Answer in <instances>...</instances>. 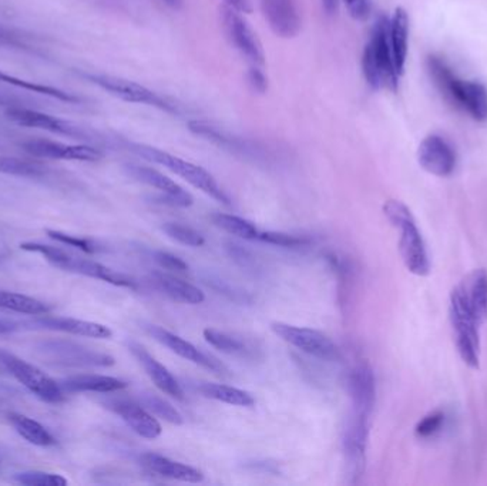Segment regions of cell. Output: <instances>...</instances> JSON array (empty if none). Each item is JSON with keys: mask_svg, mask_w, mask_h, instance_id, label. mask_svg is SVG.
<instances>
[{"mask_svg": "<svg viewBox=\"0 0 487 486\" xmlns=\"http://www.w3.org/2000/svg\"><path fill=\"white\" fill-rule=\"evenodd\" d=\"M146 330L157 342L167 347L175 355H178V357H181L189 362L197 364L206 369H210L214 374L228 375L230 369L218 358L213 357L211 354L201 351L200 348H197L189 341L181 338L180 335H175L174 332H170V331H167L158 325H147Z\"/></svg>", "mask_w": 487, "mask_h": 486, "instance_id": "obj_13", "label": "cell"}, {"mask_svg": "<svg viewBox=\"0 0 487 486\" xmlns=\"http://www.w3.org/2000/svg\"><path fill=\"white\" fill-rule=\"evenodd\" d=\"M20 248L25 251L42 254L50 264H53L54 267L61 268L64 271H70V272H76V274L86 275L90 278L100 279V281L109 282V284L116 285V287L137 289V282L131 277H129L123 272L115 271V270H112V268H109L100 262H97V261L71 255L61 248L42 244V243H23V244H20Z\"/></svg>", "mask_w": 487, "mask_h": 486, "instance_id": "obj_5", "label": "cell"}, {"mask_svg": "<svg viewBox=\"0 0 487 486\" xmlns=\"http://www.w3.org/2000/svg\"><path fill=\"white\" fill-rule=\"evenodd\" d=\"M18 483L26 486H66L69 482L59 473H49L42 470H26L15 475Z\"/></svg>", "mask_w": 487, "mask_h": 486, "instance_id": "obj_38", "label": "cell"}, {"mask_svg": "<svg viewBox=\"0 0 487 486\" xmlns=\"http://www.w3.org/2000/svg\"><path fill=\"white\" fill-rule=\"evenodd\" d=\"M9 421L16 432L29 444H33L36 446H50L56 444V439L42 424L26 415L11 414Z\"/></svg>", "mask_w": 487, "mask_h": 486, "instance_id": "obj_32", "label": "cell"}, {"mask_svg": "<svg viewBox=\"0 0 487 486\" xmlns=\"http://www.w3.org/2000/svg\"><path fill=\"white\" fill-rule=\"evenodd\" d=\"M151 281L161 293H164L167 297L177 303L199 306L206 301V294L199 287L192 285L175 275L156 271L151 274Z\"/></svg>", "mask_w": 487, "mask_h": 486, "instance_id": "obj_25", "label": "cell"}, {"mask_svg": "<svg viewBox=\"0 0 487 486\" xmlns=\"http://www.w3.org/2000/svg\"><path fill=\"white\" fill-rule=\"evenodd\" d=\"M224 5L234 8L241 13H251L252 12L251 0H224Z\"/></svg>", "mask_w": 487, "mask_h": 486, "instance_id": "obj_48", "label": "cell"}, {"mask_svg": "<svg viewBox=\"0 0 487 486\" xmlns=\"http://www.w3.org/2000/svg\"><path fill=\"white\" fill-rule=\"evenodd\" d=\"M206 341L217 348L218 351L228 354L250 358L254 354V349L248 345V342L242 337H237L234 334L217 330V328H206L203 331Z\"/></svg>", "mask_w": 487, "mask_h": 486, "instance_id": "obj_31", "label": "cell"}, {"mask_svg": "<svg viewBox=\"0 0 487 486\" xmlns=\"http://www.w3.org/2000/svg\"><path fill=\"white\" fill-rule=\"evenodd\" d=\"M140 462L150 472L168 478V479L181 480L187 483H199L204 480V473L200 469L189 466L182 462L172 461L160 453H154V452L143 453L140 455Z\"/></svg>", "mask_w": 487, "mask_h": 486, "instance_id": "obj_23", "label": "cell"}, {"mask_svg": "<svg viewBox=\"0 0 487 486\" xmlns=\"http://www.w3.org/2000/svg\"><path fill=\"white\" fill-rule=\"evenodd\" d=\"M445 422V414L442 411H435L426 415L419 421V424L415 428V434L419 438H429L440 431L442 425Z\"/></svg>", "mask_w": 487, "mask_h": 486, "instance_id": "obj_42", "label": "cell"}, {"mask_svg": "<svg viewBox=\"0 0 487 486\" xmlns=\"http://www.w3.org/2000/svg\"><path fill=\"white\" fill-rule=\"evenodd\" d=\"M0 364L43 403L59 404L64 401L66 393L63 391L60 382L54 381L36 365L5 349H0Z\"/></svg>", "mask_w": 487, "mask_h": 486, "instance_id": "obj_7", "label": "cell"}, {"mask_svg": "<svg viewBox=\"0 0 487 486\" xmlns=\"http://www.w3.org/2000/svg\"><path fill=\"white\" fill-rule=\"evenodd\" d=\"M163 231L174 241L187 245V247H203L206 243V238L201 233L194 230L189 226L180 224V223H165L163 226Z\"/></svg>", "mask_w": 487, "mask_h": 486, "instance_id": "obj_36", "label": "cell"}, {"mask_svg": "<svg viewBox=\"0 0 487 486\" xmlns=\"http://www.w3.org/2000/svg\"><path fill=\"white\" fill-rule=\"evenodd\" d=\"M153 260L163 268L168 271H175V272H185L188 271V264L182 261L180 257L167 253V251H153Z\"/></svg>", "mask_w": 487, "mask_h": 486, "instance_id": "obj_43", "label": "cell"}, {"mask_svg": "<svg viewBox=\"0 0 487 486\" xmlns=\"http://www.w3.org/2000/svg\"><path fill=\"white\" fill-rule=\"evenodd\" d=\"M369 415L352 412L344 432V452L351 482L359 480L366 465V448L369 438Z\"/></svg>", "mask_w": 487, "mask_h": 486, "instance_id": "obj_12", "label": "cell"}, {"mask_svg": "<svg viewBox=\"0 0 487 486\" xmlns=\"http://www.w3.org/2000/svg\"><path fill=\"white\" fill-rule=\"evenodd\" d=\"M46 234L56 240L57 243H61V244H66L69 247H74V248H78L80 251L83 253H87V254H93L97 251L95 245L86 240V238H80V237H76V236H70V234H66V233H61V231H56V230H46Z\"/></svg>", "mask_w": 487, "mask_h": 486, "instance_id": "obj_41", "label": "cell"}, {"mask_svg": "<svg viewBox=\"0 0 487 486\" xmlns=\"http://www.w3.org/2000/svg\"><path fill=\"white\" fill-rule=\"evenodd\" d=\"M454 289L479 324L483 325L487 320V271L483 268L473 270Z\"/></svg>", "mask_w": 487, "mask_h": 486, "instance_id": "obj_21", "label": "cell"}, {"mask_svg": "<svg viewBox=\"0 0 487 486\" xmlns=\"http://www.w3.org/2000/svg\"><path fill=\"white\" fill-rule=\"evenodd\" d=\"M0 108H5V110H6V109H12V108H30V106L25 105L23 100L18 99V97H15L9 93L0 91Z\"/></svg>", "mask_w": 487, "mask_h": 486, "instance_id": "obj_46", "label": "cell"}, {"mask_svg": "<svg viewBox=\"0 0 487 486\" xmlns=\"http://www.w3.org/2000/svg\"><path fill=\"white\" fill-rule=\"evenodd\" d=\"M163 2H164L168 8H171V9H174V11L181 9L182 5H184V0H163Z\"/></svg>", "mask_w": 487, "mask_h": 486, "instance_id": "obj_51", "label": "cell"}, {"mask_svg": "<svg viewBox=\"0 0 487 486\" xmlns=\"http://www.w3.org/2000/svg\"><path fill=\"white\" fill-rule=\"evenodd\" d=\"M428 69L439 90L453 105L477 122L487 120V88L483 84L459 79L446 62L436 56L428 57Z\"/></svg>", "mask_w": 487, "mask_h": 486, "instance_id": "obj_2", "label": "cell"}, {"mask_svg": "<svg viewBox=\"0 0 487 486\" xmlns=\"http://www.w3.org/2000/svg\"><path fill=\"white\" fill-rule=\"evenodd\" d=\"M0 83H5L9 86H13L16 88H22L30 93H36V94H43V96H49L52 99L60 100L63 103H69V105H78L81 103V99L78 96H76L74 93L61 90L59 87H53L49 84H42V83H36V81H29L20 77H16L13 74L5 73L0 70Z\"/></svg>", "mask_w": 487, "mask_h": 486, "instance_id": "obj_28", "label": "cell"}, {"mask_svg": "<svg viewBox=\"0 0 487 486\" xmlns=\"http://www.w3.org/2000/svg\"><path fill=\"white\" fill-rule=\"evenodd\" d=\"M346 388L353 411L370 417L376 403V381L373 369L368 362H359L349 371Z\"/></svg>", "mask_w": 487, "mask_h": 486, "instance_id": "obj_17", "label": "cell"}, {"mask_svg": "<svg viewBox=\"0 0 487 486\" xmlns=\"http://www.w3.org/2000/svg\"><path fill=\"white\" fill-rule=\"evenodd\" d=\"M225 251L228 253L231 260L235 264H238L241 268H244L247 271H252V272H255L258 270L257 257L248 248L242 247L241 244L234 243V241H228L225 244Z\"/></svg>", "mask_w": 487, "mask_h": 486, "instance_id": "obj_40", "label": "cell"}, {"mask_svg": "<svg viewBox=\"0 0 487 486\" xmlns=\"http://www.w3.org/2000/svg\"><path fill=\"white\" fill-rule=\"evenodd\" d=\"M339 4H341V0H322V8L327 15L332 16L338 12Z\"/></svg>", "mask_w": 487, "mask_h": 486, "instance_id": "obj_49", "label": "cell"}, {"mask_svg": "<svg viewBox=\"0 0 487 486\" xmlns=\"http://www.w3.org/2000/svg\"><path fill=\"white\" fill-rule=\"evenodd\" d=\"M258 240L271 245L291 248V250L304 248L311 244V240L304 236H295V234H288V233H281V231H262L258 234Z\"/></svg>", "mask_w": 487, "mask_h": 486, "instance_id": "obj_39", "label": "cell"}, {"mask_svg": "<svg viewBox=\"0 0 487 486\" xmlns=\"http://www.w3.org/2000/svg\"><path fill=\"white\" fill-rule=\"evenodd\" d=\"M362 70L366 81L376 90H398L399 73L389 42V19L380 16L372 28L370 37L363 49Z\"/></svg>", "mask_w": 487, "mask_h": 486, "instance_id": "obj_1", "label": "cell"}, {"mask_svg": "<svg viewBox=\"0 0 487 486\" xmlns=\"http://www.w3.org/2000/svg\"><path fill=\"white\" fill-rule=\"evenodd\" d=\"M409 16L404 8H398L392 21H389V42H391L395 66L399 74L404 73L408 57Z\"/></svg>", "mask_w": 487, "mask_h": 486, "instance_id": "obj_26", "label": "cell"}, {"mask_svg": "<svg viewBox=\"0 0 487 486\" xmlns=\"http://www.w3.org/2000/svg\"><path fill=\"white\" fill-rule=\"evenodd\" d=\"M0 310L39 317L49 314L52 308L37 299L0 289Z\"/></svg>", "mask_w": 487, "mask_h": 486, "instance_id": "obj_29", "label": "cell"}, {"mask_svg": "<svg viewBox=\"0 0 487 486\" xmlns=\"http://www.w3.org/2000/svg\"><path fill=\"white\" fill-rule=\"evenodd\" d=\"M32 40H36V37L32 33H28L16 28L0 25V46L2 47L19 49V50L35 53L36 50H35V45H32Z\"/></svg>", "mask_w": 487, "mask_h": 486, "instance_id": "obj_37", "label": "cell"}, {"mask_svg": "<svg viewBox=\"0 0 487 486\" xmlns=\"http://www.w3.org/2000/svg\"><path fill=\"white\" fill-rule=\"evenodd\" d=\"M140 401H141V405L147 411H150L153 415H156L157 418H160V420H163L171 425H182L184 424V418L178 412V410H175V407H172L167 400L161 398L160 395L146 394V395H141Z\"/></svg>", "mask_w": 487, "mask_h": 486, "instance_id": "obj_34", "label": "cell"}, {"mask_svg": "<svg viewBox=\"0 0 487 486\" xmlns=\"http://www.w3.org/2000/svg\"><path fill=\"white\" fill-rule=\"evenodd\" d=\"M349 15L356 21H366L370 15V0H341Z\"/></svg>", "mask_w": 487, "mask_h": 486, "instance_id": "obj_44", "label": "cell"}, {"mask_svg": "<svg viewBox=\"0 0 487 486\" xmlns=\"http://www.w3.org/2000/svg\"><path fill=\"white\" fill-rule=\"evenodd\" d=\"M35 324L45 330L66 332V334L86 337V338L109 340L113 337V331L103 324L77 320V318H69V317H52L47 314L39 316V318L35 320Z\"/></svg>", "mask_w": 487, "mask_h": 486, "instance_id": "obj_22", "label": "cell"}, {"mask_svg": "<svg viewBox=\"0 0 487 486\" xmlns=\"http://www.w3.org/2000/svg\"><path fill=\"white\" fill-rule=\"evenodd\" d=\"M383 214L399 231V253L405 267L415 275L426 277L430 272V261L416 220L406 204L399 200H387Z\"/></svg>", "mask_w": 487, "mask_h": 486, "instance_id": "obj_3", "label": "cell"}, {"mask_svg": "<svg viewBox=\"0 0 487 486\" xmlns=\"http://www.w3.org/2000/svg\"><path fill=\"white\" fill-rule=\"evenodd\" d=\"M129 349L161 393L178 401L184 400V391L175 376L163 364H160L141 344L131 341L129 342Z\"/></svg>", "mask_w": 487, "mask_h": 486, "instance_id": "obj_20", "label": "cell"}, {"mask_svg": "<svg viewBox=\"0 0 487 486\" xmlns=\"http://www.w3.org/2000/svg\"><path fill=\"white\" fill-rule=\"evenodd\" d=\"M0 173L23 178H45L50 174V168L39 160L0 156Z\"/></svg>", "mask_w": 487, "mask_h": 486, "instance_id": "obj_30", "label": "cell"}, {"mask_svg": "<svg viewBox=\"0 0 487 486\" xmlns=\"http://www.w3.org/2000/svg\"><path fill=\"white\" fill-rule=\"evenodd\" d=\"M418 160L423 170L438 177H447L456 167V153L440 136H428L419 146Z\"/></svg>", "mask_w": 487, "mask_h": 486, "instance_id": "obj_18", "label": "cell"}, {"mask_svg": "<svg viewBox=\"0 0 487 486\" xmlns=\"http://www.w3.org/2000/svg\"><path fill=\"white\" fill-rule=\"evenodd\" d=\"M203 278V282L206 285H209L211 289H214L216 293L227 297L228 300H231L233 303L235 304H240V306H244V304H250L251 303V297L245 293V291L240 289L238 287L230 284L228 281L220 278L218 275H214V274H210L207 272L206 275L201 277Z\"/></svg>", "mask_w": 487, "mask_h": 486, "instance_id": "obj_35", "label": "cell"}, {"mask_svg": "<svg viewBox=\"0 0 487 486\" xmlns=\"http://www.w3.org/2000/svg\"><path fill=\"white\" fill-rule=\"evenodd\" d=\"M449 316L454 332L457 352L462 361L470 368L477 369L480 364V335L481 327L470 310L466 307L460 296L453 288L449 301Z\"/></svg>", "mask_w": 487, "mask_h": 486, "instance_id": "obj_8", "label": "cell"}, {"mask_svg": "<svg viewBox=\"0 0 487 486\" xmlns=\"http://www.w3.org/2000/svg\"><path fill=\"white\" fill-rule=\"evenodd\" d=\"M247 80L251 88L259 94L268 90V79L259 66H252L247 73Z\"/></svg>", "mask_w": 487, "mask_h": 486, "instance_id": "obj_45", "label": "cell"}, {"mask_svg": "<svg viewBox=\"0 0 487 486\" xmlns=\"http://www.w3.org/2000/svg\"><path fill=\"white\" fill-rule=\"evenodd\" d=\"M16 330L15 324L13 323H9V321H4V320H0V335H4V334H9V332H13Z\"/></svg>", "mask_w": 487, "mask_h": 486, "instance_id": "obj_50", "label": "cell"}, {"mask_svg": "<svg viewBox=\"0 0 487 486\" xmlns=\"http://www.w3.org/2000/svg\"><path fill=\"white\" fill-rule=\"evenodd\" d=\"M271 330L282 341L314 358L327 362H342L344 359V354L339 347L327 334L318 330L285 323H272Z\"/></svg>", "mask_w": 487, "mask_h": 486, "instance_id": "obj_9", "label": "cell"}, {"mask_svg": "<svg viewBox=\"0 0 487 486\" xmlns=\"http://www.w3.org/2000/svg\"><path fill=\"white\" fill-rule=\"evenodd\" d=\"M130 150L140 156L144 160L153 161L156 164L164 166L191 185L201 190L206 192L207 196L211 199L217 200L218 203H223L225 206L231 204V200L228 197V194L223 190V187L218 184V181L214 178L211 173H209L206 168H203L199 164H194L191 161H187L178 156H174L168 151H164L161 149L147 146V144H140V143H130L129 144Z\"/></svg>", "mask_w": 487, "mask_h": 486, "instance_id": "obj_4", "label": "cell"}, {"mask_svg": "<svg viewBox=\"0 0 487 486\" xmlns=\"http://www.w3.org/2000/svg\"><path fill=\"white\" fill-rule=\"evenodd\" d=\"M22 149L35 158L43 160L99 161L103 158L102 150L90 144H67L46 139L26 140L22 143Z\"/></svg>", "mask_w": 487, "mask_h": 486, "instance_id": "obj_14", "label": "cell"}, {"mask_svg": "<svg viewBox=\"0 0 487 486\" xmlns=\"http://www.w3.org/2000/svg\"><path fill=\"white\" fill-rule=\"evenodd\" d=\"M261 9L276 36L291 39L300 33L303 19L297 0H261Z\"/></svg>", "mask_w": 487, "mask_h": 486, "instance_id": "obj_16", "label": "cell"}, {"mask_svg": "<svg viewBox=\"0 0 487 486\" xmlns=\"http://www.w3.org/2000/svg\"><path fill=\"white\" fill-rule=\"evenodd\" d=\"M105 405L117 414L141 438L156 439L163 434L161 424L141 404L129 400H109Z\"/></svg>", "mask_w": 487, "mask_h": 486, "instance_id": "obj_19", "label": "cell"}, {"mask_svg": "<svg viewBox=\"0 0 487 486\" xmlns=\"http://www.w3.org/2000/svg\"><path fill=\"white\" fill-rule=\"evenodd\" d=\"M5 113L11 122L22 127L40 129L53 134L66 136L76 140H84V141L97 140L95 132L81 127L73 122L39 112L32 108H12V109H6Z\"/></svg>", "mask_w": 487, "mask_h": 486, "instance_id": "obj_10", "label": "cell"}, {"mask_svg": "<svg viewBox=\"0 0 487 486\" xmlns=\"http://www.w3.org/2000/svg\"><path fill=\"white\" fill-rule=\"evenodd\" d=\"M127 173L140 183H144L161 192L158 202L172 207H189L194 203L191 194L178 185L174 180L160 173L156 168L130 164L127 166Z\"/></svg>", "mask_w": 487, "mask_h": 486, "instance_id": "obj_15", "label": "cell"}, {"mask_svg": "<svg viewBox=\"0 0 487 486\" xmlns=\"http://www.w3.org/2000/svg\"><path fill=\"white\" fill-rule=\"evenodd\" d=\"M250 469L261 472V473H276L278 472V465L271 463L269 461H255L252 463L247 465Z\"/></svg>", "mask_w": 487, "mask_h": 486, "instance_id": "obj_47", "label": "cell"}, {"mask_svg": "<svg viewBox=\"0 0 487 486\" xmlns=\"http://www.w3.org/2000/svg\"><path fill=\"white\" fill-rule=\"evenodd\" d=\"M64 393H97L110 394L122 391L129 383L120 378L99 375V374H78L60 381Z\"/></svg>", "mask_w": 487, "mask_h": 486, "instance_id": "obj_24", "label": "cell"}, {"mask_svg": "<svg viewBox=\"0 0 487 486\" xmlns=\"http://www.w3.org/2000/svg\"><path fill=\"white\" fill-rule=\"evenodd\" d=\"M81 79L87 80L91 84H95L97 87L103 88L105 91L110 93L112 96L117 97V99L127 102V103H136V105H147L157 108L160 110L178 115L180 109L177 105L170 102L165 97L160 96L158 93L153 91L151 88L112 74L105 73H90V71H78L77 73Z\"/></svg>", "mask_w": 487, "mask_h": 486, "instance_id": "obj_6", "label": "cell"}, {"mask_svg": "<svg viewBox=\"0 0 487 486\" xmlns=\"http://www.w3.org/2000/svg\"><path fill=\"white\" fill-rule=\"evenodd\" d=\"M213 223L220 227L221 230H224L225 233L235 236L241 240H247V241H252V240H258V228L255 227L254 223L238 217V216H233V214H223V213H216L211 216Z\"/></svg>", "mask_w": 487, "mask_h": 486, "instance_id": "obj_33", "label": "cell"}, {"mask_svg": "<svg viewBox=\"0 0 487 486\" xmlns=\"http://www.w3.org/2000/svg\"><path fill=\"white\" fill-rule=\"evenodd\" d=\"M199 391L209 400L224 403L233 407H252L255 404V398L252 397V394L230 385L201 382L199 385Z\"/></svg>", "mask_w": 487, "mask_h": 486, "instance_id": "obj_27", "label": "cell"}, {"mask_svg": "<svg viewBox=\"0 0 487 486\" xmlns=\"http://www.w3.org/2000/svg\"><path fill=\"white\" fill-rule=\"evenodd\" d=\"M220 19L224 33L227 35L231 45L252 64L262 67L265 64V53L262 43L257 33L242 18L237 9L223 5L220 8Z\"/></svg>", "mask_w": 487, "mask_h": 486, "instance_id": "obj_11", "label": "cell"}]
</instances>
